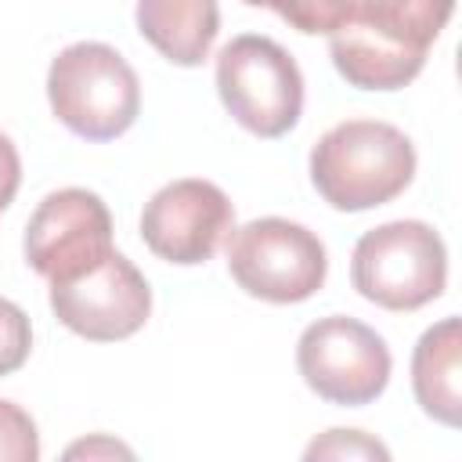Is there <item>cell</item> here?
<instances>
[{"mask_svg":"<svg viewBox=\"0 0 462 462\" xmlns=\"http://www.w3.org/2000/svg\"><path fill=\"white\" fill-rule=\"evenodd\" d=\"M22 184V159L7 134H0V209H7Z\"/></svg>","mask_w":462,"mask_h":462,"instance_id":"17","label":"cell"},{"mask_svg":"<svg viewBox=\"0 0 462 462\" xmlns=\"http://www.w3.org/2000/svg\"><path fill=\"white\" fill-rule=\"evenodd\" d=\"M32 350V325L25 310L0 296V375L18 372Z\"/></svg>","mask_w":462,"mask_h":462,"instance_id":"14","label":"cell"},{"mask_svg":"<svg viewBox=\"0 0 462 462\" xmlns=\"http://www.w3.org/2000/svg\"><path fill=\"white\" fill-rule=\"evenodd\" d=\"M307 458H390V451L361 430H328L307 448Z\"/></svg>","mask_w":462,"mask_h":462,"instance_id":"15","label":"cell"},{"mask_svg":"<svg viewBox=\"0 0 462 462\" xmlns=\"http://www.w3.org/2000/svg\"><path fill=\"white\" fill-rule=\"evenodd\" d=\"M40 433L25 408L14 401H0V462H36Z\"/></svg>","mask_w":462,"mask_h":462,"instance_id":"13","label":"cell"},{"mask_svg":"<svg viewBox=\"0 0 462 462\" xmlns=\"http://www.w3.org/2000/svg\"><path fill=\"white\" fill-rule=\"evenodd\" d=\"M217 94L231 119L256 137H282L303 112V76L271 36H235L217 54Z\"/></svg>","mask_w":462,"mask_h":462,"instance_id":"5","label":"cell"},{"mask_svg":"<svg viewBox=\"0 0 462 462\" xmlns=\"http://www.w3.org/2000/svg\"><path fill=\"white\" fill-rule=\"evenodd\" d=\"M76 455H126L130 458V448H123V444H116V440H105V437H97V440H83V444H72L69 448V458H76Z\"/></svg>","mask_w":462,"mask_h":462,"instance_id":"18","label":"cell"},{"mask_svg":"<svg viewBox=\"0 0 462 462\" xmlns=\"http://www.w3.org/2000/svg\"><path fill=\"white\" fill-rule=\"evenodd\" d=\"M354 289L386 310H419L448 285L444 238L422 220H390L365 231L350 256Z\"/></svg>","mask_w":462,"mask_h":462,"instance_id":"4","label":"cell"},{"mask_svg":"<svg viewBox=\"0 0 462 462\" xmlns=\"http://www.w3.org/2000/svg\"><path fill=\"white\" fill-rule=\"evenodd\" d=\"M112 253V213L87 188L51 191L25 224V260L47 282L76 278Z\"/></svg>","mask_w":462,"mask_h":462,"instance_id":"8","label":"cell"},{"mask_svg":"<svg viewBox=\"0 0 462 462\" xmlns=\"http://www.w3.org/2000/svg\"><path fill=\"white\" fill-rule=\"evenodd\" d=\"M249 7H271L300 32H318V0H242Z\"/></svg>","mask_w":462,"mask_h":462,"instance_id":"16","label":"cell"},{"mask_svg":"<svg viewBox=\"0 0 462 462\" xmlns=\"http://www.w3.org/2000/svg\"><path fill=\"white\" fill-rule=\"evenodd\" d=\"M235 231V206L231 199L202 177H180L159 188L141 213V238L144 245L180 267L206 263L217 245Z\"/></svg>","mask_w":462,"mask_h":462,"instance_id":"10","label":"cell"},{"mask_svg":"<svg viewBox=\"0 0 462 462\" xmlns=\"http://www.w3.org/2000/svg\"><path fill=\"white\" fill-rule=\"evenodd\" d=\"M227 271L242 292L267 303H303L328 274L321 238L285 217H260L227 235Z\"/></svg>","mask_w":462,"mask_h":462,"instance_id":"6","label":"cell"},{"mask_svg":"<svg viewBox=\"0 0 462 462\" xmlns=\"http://www.w3.org/2000/svg\"><path fill=\"white\" fill-rule=\"evenodd\" d=\"M47 97L58 123L83 141L126 134L141 112V83L130 61L108 43H72L47 69Z\"/></svg>","mask_w":462,"mask_h":462,"instance_id":"3","label":"cell"},{"mask_svg":"<svg viewBox=\"0 0 462 462\" xmlns=\"http://www.w3.org/2000/svg\"><path fill=\"white\" fill-rule=\"evenodd\" d=\"M141 36L173 65H202L220 32L217 0H137Z\"/></svg>","mask_w":462,"mask_h":462,"instance_id":"12","label":"cell"},{"mask_svg":"<svg viewBox=\"0 0 462 462\" xmlns=\"http://www.w3.org/2000/svg\"><path fill=\"white\" fill-rule=\"evenodd\" d=\"M51 310L69 332L90 343H116L148 321L152 289L144 274L112 249L97 267L65 282H51Z\"/></svg>","mask_w":462,"mask_h":462,"instance_id":"9","label":"cell"},{"mask_svg":"<svg viewBox=\"0 0 462 462\" xmlns=\"http://www.w3.org/2000/svg\"><path fill=\"white\" fill-rule=\"evenodd\" d=\"M415 177V148L393 123L346 119L310 148V184L343 213H361L397 199Z\"/></svg>","mask_w":462,"mask_h":462,"instance_id":"2","label":"cell"},{"mask_svg":"<svg viewBox=\"0 0 462 462\" xmlns=\"http://www.w3.org/2000/svg\"><path fill=\"white\" fill-rule=\"evenodd\" d=\"M296 368L303 383L328 404H372L390 383L386 339L357 318L332 314L303 328L296 343Z\"/></svg>","mask_w":462,"mask_h":462,"instance_id":"7","label":"cell"},{"mask_svg":"<svg viewBox=\"0 0 462 462\" xmlns=\"http://www.w3.org/2000/svg\"><path fill=\"white\" fill-rule=\"evenodd\" d=\"M411 390L419 408L444 422H462V325L458 318H444L430 325L411 350Z\"/></svg>","mask_w":462,"mask_h":462,"instance_id":"11","label":"cell"},{"mask_svg":"<svg viewBox=\"0 0 462 462\" xmlns=\"http://www.w3.org/2000/svg\"><path fill=\"white\" fill-rule=\"evenodd\" d=\"M455 0H318L336 72L357 90H401L440 36Z\"/></svg>","mask_w":462,"mask_h":462,"instance_id":"1","label":"cell"}]
</instances>
